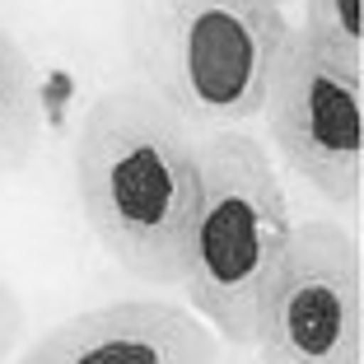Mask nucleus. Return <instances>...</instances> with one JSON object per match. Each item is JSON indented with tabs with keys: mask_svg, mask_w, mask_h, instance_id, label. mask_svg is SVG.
<instances>
[{
	"mask_svg": "<svg viewBox=\"0 0 364 364\" xmlns=\"http://www.w3.org/2000/svg\"><path fill=\"white\" fill-rule=\"evenodd\" d=\"M267 131L289 173L322 201L360 210L364 196V70L322 56L289 28L267 85Z\"/></svg>",
	"mask_w": 364,
	"mask_h": 364,
	"instance_id": "obj_5",
	"label": "nucleus"
},
{
	"mask_svg": "<svg viewBox=\"0 0 364 364\" xmlns=\"http://www.w3.org/2000/svg\"><path fill=\"white\" fill-rule=\"evenodd\" d=\"M262 364H364V257L336 220H304L262 285Z\"/></svg>",
	"mask_w": 364,
	"mask_h": 364,
	"instance_id": "obj_4",
	"label": "nucleus"
},
{
	"mask_svg": "<svg viewBox=\"0 0 364 364\" xmlns=\"http://www.w3.org/2000/svg\"><path fill=\"white\" fill-rule=\"evenodd\" d=\"M322 56L364 70V10L360 0H304V19L294 28Z\"/></svg>",
	"mask_w": 364,
	"mask_h": 364,
	"instance_id": "obj_8",
	"label": "nucleus"
},
{
	"mask_svg": "<svg viewBox=\"0 0 364 364\" xmlns=\"http://www.w3.org/2000/svg\"><path fill=\"white\" fill-rule=\"evenodd\" d=\"M19 332H23V304H19V294L0 280V360L10 355V346L19 341Z\"/></svg>",
	"mask_w": 364,
	"mask_h": 364,
	"instance_id": "obj_9",
	"label": "nucleus"
},
{
	"mask_svg": "<svg viewBox=\"0 0 364 364\" xmlns=\"http://www.w3.org/2000/svg\"><path fill=\"white\" fill-rule=\"evenodd\" d=\"M19 364H220V341L192 309L122 299L43 332Z\"/></svg>",
	"mask_w": 364,
	"mask_h": 364,
	"instance_id": "obj_6",
	"label": "nucleus"
},
{
	"mask_svg": "<svg viewBox=\"0 0 364 364\" xmlns=\"http://www.w3.org/2000/svg\"><path fill=\"white\" fill-rule=\"evenodd\" d=\"M271 5H276V10H285V5H289V0H271Z\"/></svg>",
	"mask_w": 364,
	"mask_h": 364,
	"instance_id": "obj_10",
	"label": "nucleus"
},
{
	"mask_svg": "<svg viewBox=\"0 0 364 364\" xmlns=\"http://www.w3.org/2000/svg\"><path fill=\"white\" fill-rule=\"evenodd\" d=\"M196 187V131L140 85H117L85 112L75 192L94 238L136 280L178 285Z\"/></svg>",
	"mask_w": 364,
	"mask_h": 364,
	"instance_id": "obj_1",
	"label": "nucleus"
},
{
	"mask_svg": "<svg viewBox=\"0 0 364 364\" xmlns=\"http://www.w3.org/2000/svg\"><path fill=\"white\" fill-rule=\"evenodd\" d=\"M43 140V89L28 52L0 23V173H14L33 159Z\"/></svg>",
	"mask_w": 364,
	"mask_h": 364,
	"instance_id": "obj_7",
	"label": "nucleus"
},
{
	"mask_svg": "<svg viewBox=\"0 0 364 364\" xmlns=\"http://www.w3.org/2000/svg\"><path fill=\"white\" fill-rule=\"evenodd\" d=\"M289 28L271 0H127L122 10L131 70L192 131L257 117Z\"/></svg>",
	"mask_w": 364,
	"mask_h": 364,
	"instance_id": "obj_2",
	"label": "nucleus"
},
{
	"mask_svg": "<svg viewBox=\"0 0 364 364\" xmlns=\"http://www.w3.org/2000/svg\"><path fill=\"white\" fill-rule=\"evenodd\" d=\"M196 187L192 234L182 280L196 318L234 346H252L262 285L276 271L289 238V201L280 173L262 140L243 131H205L196 136Z\"/></svg>",
	"mask_w": 364,
	"mask_h": 364,
	"instance_id": "obj_3",
	"label": "nucleus"
}]
</instances>
